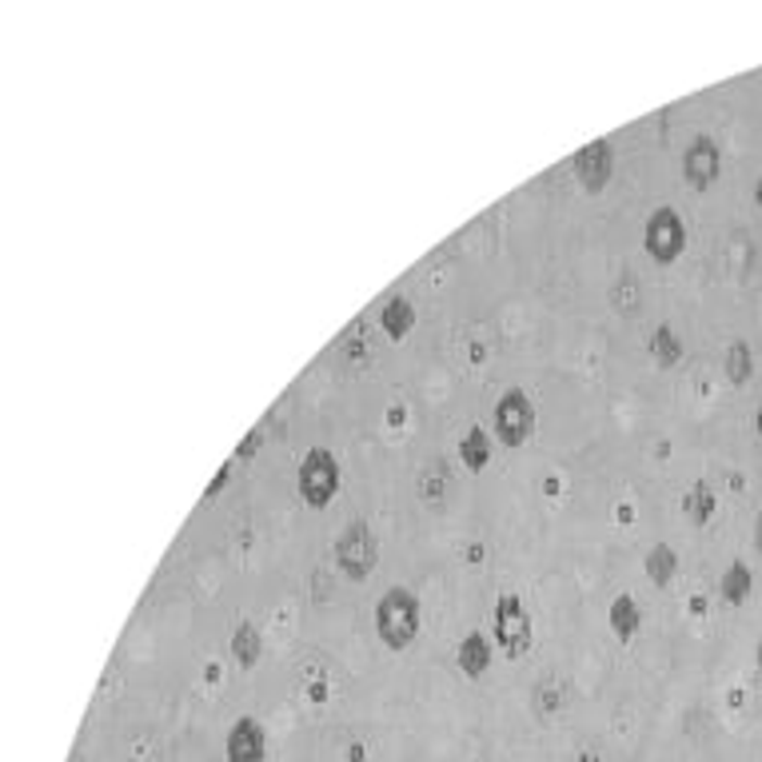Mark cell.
I'll return each mask as SVG.
<instances>
[{
    "instance_id": "cell-24",
    "label": "cell",
    "mask_w": 762,
    "mask_h": 762,
    "mask_svg": "<svg viewBox=\"0 0 762 762\" xmlns=\"http://www.w3.org/2000/svg\"><path fill=\"white\" fill-rule=\"evenodd\" d=\"M754 428H759V435H762V407H759V419H754Z\"/></svg>"
},
{
    "instance_id": "cell-15",
    "label": "cell",
    "mask_w": 762,
    "mask_h": 762,
    "mask_svg": "<svg viewBox=\"0 0 762 762\" xmlns=\"http://www.w3.org/2000/svg\"><path fill=\"white\" fill-rule=\"evenodd\" d=\"M651 356L659 368H675L678 359H683V340L675 335V328H666V323H659L651 335Z\"/></svg>"
},
{
    "instance_id": "cell-14",
    "label": "cell",
    "mask_w": 762,
    "mask_h": 762,
    "mask_svg": "<svg viewBox=\"0 0 762 762\" xmlns=\"http://www.w3.org/2000/svg\"><path fill=\"white\" fill-rule=\"evenodd\" d=\"M607 619H611V631H615L619 639L627 643L635 639V631H639V607H635V599H631L627 590L619 595L615 602H611V611H607Z\"/></svg>"
},
{
    "instance_id": "cell-25",
    "label": "cell",
    "mask_w": 762,
    "mask_h": 762,
    "mask_svg": "<svg viewBox=\"0 0 762 762\" xmlns=\"http://www.w3.org/2000/svg\"><path fill=\"white\" fill-rule=\"evenodd\" d=\"M759 547H762V519H759Z\"/></svg>"
},
{
    "instance_id": "cell-4",
    "label": "cell",
    "mask_w": 762,
    "mask_h": 762,
    "mask_svg": "<svg viewBox=\"0 0 762 762\" xmlns=\"http://www.w3.org/2000/svg\"><path fill=\"white\" fill-rule=\"evenodd\" d=\"M492 635L499 643V651L507 659H519V655H528L531 647V615L523 599L519 595H499L495 602V615H492Z\"/></svg>"
},
{
    "instance_id": "cell-1",
    "label": "cell",
    "mask_w": 762,
    "mask_h": 762,
    "mask_svg": "<svg viewBox=\"0 0 762 762\" xmlns=\"http://www.w3.org/2000/svg\"><path fill=\"white\" fill-rule=\"evenodd\" d=\"M376 635L388 651H407L419 635V599L407 587H388L376 602Z\"/></svg>"
},
{
    "instance_id": "cell-23",
    "label": "cell",
    "mask_w": 762,
    "mask_h": 762,
    "mask_svg": "<svg viewBox=\"0 0 762 762\" xmlns=\"http://www.w3.org/2000/svg\"><path fill=\"white\" fill-rule=\"evenodd\" d=\"M754 204L762 208V180H759V188H754Z\"/></svg>"
},
{
    "instance_id": "cell-2",
    "label": "cell",
    "mask_w": 762,
    "mask_h": 762,
    "mask_svg": "<svg viewBox=\"0 0 762 762\" xmlns=\"http://www.w3.org/2000/svg\"><path fill=\"white\" fill-rule=\"evenodd\" d=\"M295 487H300V499L308 507H328L340 492V463L328 447H312L304 459H300V475H295Z\"/></svg>"
},
{
    "instance_id": "cell-10",
    "label": "cell",
    "mask_w": 762,
    "mask_h": 762,
    "mask_svg": "<svg viewBox=\"0 0 762 762\" xmlns=\"http://www.w3.org/2000/svg\"><path fill=\"white\" fill-rule=\"evenodd\" d=\"M455 663H459V671L468 678H480L492 666V643H487V635H480V631L463 635L459 651H455Z\"/></svg>"
},
{
    "instance_id": "cell-7",
    "label": "cell",
    "mask_w": 762,
    "mask_h": 762,
    "mask_svg": "<svg viewBox=\"0 0 762 762\" xmlns=\"http://www.w3.org/2000/svg\"><path fill=\"white\" fill-rule=\"evenodd\" d=\"M571 173L587 192H602L611 185V173H615V152L607 140H590L587 148H579L575 161H571Z\"/></svg>"
},
{
    "instance_id": "cell-16",
    "label": "cell",
    "mask_w": 762,
    "mask_h": 762,
    "mask_svg": "<svg viewBox=\"0 0 762 762\" xmlns=\"http://www.w3.org/2000/svg\"><path fill=\"white\" fill-rule=\"evenodd\" d=\"M259 651H264V639H259V631L252 627V623H240V627H236V635H232V655H236V663L252 671V666L259 663Z\"/></svg>"
},
{
    "instance_id": "cell-8",
    "label": "cell",
    "mask_w": 762,
    "mask_h": 762,
    "mask_svg": "<svg viewBox=\"0 0 762 762\" xmlns=\"http://www.w3.org/2000/svg\"><path fill=\"white\" fill-rule=\"evenodd\" d=\"M719 168H723V156H719V144L711 136H695L683 152V176L695 192H707V188L719 180Z\"/></svg>"
},
{
    "instance_id": "cell-20",
    "label": "cell",
    "mask_w": 762,
    "mask_h": 762,
    "mask_svg": "<svg viewBox=\"0 0 762 762\" xmlns=\"http://www.w3.org/2000/svg\"><path fill=\"white\" fill-rule=\"evenodd\" d=\"M228 475H232V468H220V475H216V480H212V487H208V492H204V499H212V495L220 492L224 483H228Z\"/></svg>"
},
{
    "instance_id": "cell-9",
    "label": "cell",
    "mask_w": 762,
    "mask_h": 762,
    "mask_svg": "<svg viewBox=\"0 0 762 762\" xmlns=\"http://www.w3.org/2000/svg\"><path fill=\"white\" fill-rule=\"evenodd\" d=\"M224 754L228 762H264L268 759V735H264V726L244 714V719H236L232 731H228V742H224Z\"/></svg>"
},
{
    "instance_id": "cell-22",
    "label": "cell",
    "mask_w": 762,
    "mask_h": 762,
    "mask_svg": "<svg viewBox=\"0 0 762 762\" xmlns=\"http://www.w3.org/2000/svg\"><path fill=\"white\" fill-rule=\"evenodd\" d=\"M579 762H602V759L595 754V750H583V754H579Z\"/></svg>"
},
{
    "instance_id": "cell-3",
    "label": "cell",
    "mask_w": 762,
    "mask_h": 762,
    "mask_svg": "<svg viewBox=\"0 0 762 762\" xmlns=\"http://www.w3.org/2000/svg\"><path fill=\"white\" fill-rule=\"evenodd\" d=\"M376 563H380V543H376L371 528L364 519H359V523H347V528L340 531V539H335V567H340L347 579L364 583V579L376 571Z\"/></svg>"
},
{
    "instance_id": "cell-21",
    "label": "cell",
    "mask_w": 762,
    "mask_h": 762,
    "mask_svg": "<svg viewBox=\"0 0 762 762\" xmlns=\"http://www.w3.org/2000/svg\"><path fill=\"white\" fill-rule=\"evenodd\" d=\"M259 447V435H247L244 443H240V455H252Z\"/></svg>"
},
{
    "instance_id": "cell-26",
    "label": "cell",
    "mask_w": 762,
    "mask_h": 762,
    "mask_svg": "<svg viewBox=\"0 0 762 762\" xmlns=\"http://www.w3.org/2000/svg\"><path fill=\"white\" fill-rule=\"evenodd\" d=\"M759 666H762V643H759Z\"/></svg>"
},
{
    "instance_id": "cell-19",
    "label": "cell",
    "mask_w": 762,
    "mask_h": 762,
    "mask_svg": "<svg viewBox=\"0 0 762 762\" xmlns=\"http://www.w3.org/2000/svg\"><path fill=\"white\" fill-rule=\"evenodd\" d=\"M711 516H714V495H711V487H707V483H695V487L687 492V519L702 528V523H707Z\"/></svg>"
},
{
    "instance_id": "cell-18",
    "label": "cell",
    "mask_w": 762,
    "mask_h": 762,
    "mask_svg": "<svg viewBox=\"0 0 762 762\" xmlns=\"http://www.w3.org/2000/svg\"><path fill=\"white\" fill-rule=\"evenodd\" d=\"M726 376H731V383H750V376H754V356H750V344L747 340H735L731 344V352H726Z\"/></svg>"
},
{
    "instance_id": "cell-11",
    "label": "cell",
    "mask_w": 762,
    "mask_h": 762,
    "mask_svg": "<svg viewBox=\"0 0 762 762\" xmlns=\"http://www.w3.org/2000/svg\"><path fill=\"white\" fill-rule=\"evenodd\" d=\"M380 328L392 335V340H404V335L416 328V308H411V300L392 295V300L380 308Z\"/></svg>"
},
{
    "instance_id": "cell-17",
    "label": "cell",
    "mask_w": 762,
    "mask_h": 762,
    "mask_svg": "<svg viewBox=\"0 0 762 762\" xmlns=\"http://www.w3.org/2000/svg\"><path fill=\"white\" fill-rule=\"evenodd\" d=\"M719 590H723V599L731 602V607L747 602V595H750V567L742 563V559H735V563L726 567V575H723V583H719Z\"/></svg>"
},
{
    "instance_id": "cell-5",
    "label": "cell",
    "mask_w": 762,
    "mask_h": 762,
    "mask_svg": "<svg viewBox=\"0 0 762 762\" xmlns=\"http://www.w3.org/2000/svg\"><path fill=\"white\" fill-rule=\"evenodd\" d=\"M531 431H535V404H531V395L523 388H507L499 395V404H495V435L507 447H523L531 440Z\"/></svg>"
},
{
    "instance_id": "cell-6",
    "label": "cell",
    "mask_w": 762,
    "mask_h": 762,
    "mask_svg": "<svg viewBox=\"0 0 762 762\" xmlns=\"http://www.w3.org/2000/svg\"><path fill=\"white\" fill-rule=\"evenodd\" d=\"M643 247L651 252L655 264H675L687 247V228H683V216L675 208H655L647 216V228H643Z\"/></svg>"
},
{
    "instance_id": "cell-13",
    "label": "cell",
    "mask_w": 762,
    "mask_h": 762,
    "mask_svg": "<svg viewBox=\"0 0 762 762\" xmlns=\"http://www.w3.org/2000/svg\"><path fill=\"white\" fill-rule=\"evenodd\" d=\"M459 459H463V468H468V471H483V468H487V459H492V440H487V431H483V428H468V431H463V443H459Z\"/></svg>"
},
{
    "instance_id": "cell-12",
    "label": "cell",
    "mask_w": 762,
    "mask_h": 762,
    "mask_svg": "<svg viewBox=\"0 0 762 762\" xmlns=\"http://www.w3.org/2000/svg\"><path fill=\"white\" fill-rule=\"evenodd\" d=\"M643 571H647V579H651L655 587H666V583L675 579V571H678L675 547H666V543H655L651 551H647V559H643Z\"/></svg>"
}]
</instances>
